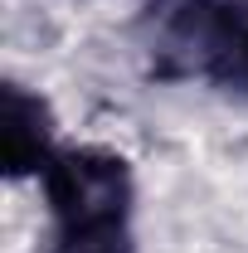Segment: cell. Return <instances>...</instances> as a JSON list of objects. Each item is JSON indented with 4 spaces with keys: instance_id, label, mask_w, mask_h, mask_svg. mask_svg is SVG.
<instances>
[{
    "instance_id": "cell-1",
    "label": "cell",
    "mask_w": 248,
    "mask_h": 253,
    "mask_svg": "<svg viewBox=\"0 0 248 253\" xmlns=\"http://www.w3.org/2000/svg\"><path fill=\"white\" fill-rule=\"evenodd\" d=\"M146 34L161 73H205L248 88V0H151Z\"/></svg>"
},
{
    "instance_id": "cell-2",
    "label": "cell",
    "mask_w": 248,
    "mask_h": 253,
    "mask_svg": "<svg viewBox=\"0 0 248 253\" xmlns=\"http://www.w3.org/2000/svg\"><path fill=\"white\" fill-rule=\"evenodd\" d=\"M44 195L63 224H126L131 210V170L107 146H73L54 151L44 166Z\"/></svg>"
},
{
    "instance_id": "cell-3",
    "label": "cell",
    "mask_w": 248,
    "mask_h": 253,
    "mask_svg": "<svg viewBox=\"0 0 248 253\" xmlns=\"http://www.w3.org/2000/svg\"><path fill=\"white\" fill-rule=\"evenodd\" d=\"M0 161L15 180L44 175V166L54 161V117L44 97L25 93L20 83H5L0 97Z\"/></svg>"
},
{
    "instance_id": "cell-4",
    "label": "cell",
    "mask_w": 248,
    "mask_h": 253,
    "mask_svg": "<svg viewBox=\"0 0 248 253\" xmlns=\"http://www.w3.org/2000/svg\"><path fill=\"white\" fill-rule=\"evenodd\" d=\"M54 253H131L126 224H63Z\"/></svg>"
}]
</instances>
